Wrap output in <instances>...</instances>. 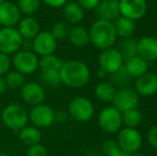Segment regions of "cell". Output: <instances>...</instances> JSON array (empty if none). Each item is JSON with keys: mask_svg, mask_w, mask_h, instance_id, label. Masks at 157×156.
I'll use <instances>...</instances> for the list:
<instances>
[{"mask_svg": "<svg viewBox=\"0 0 157 156\" xmlns=\"http://www.w3.org/2000/svg\"><path fill=\"white\" fill-rule=\"evenodd\" d=\"M130 154H127V153H125V152H123L122 150H118L116 153H113L112 155H110V156H129Z\"/></svg>", "mask_w": 157, "mask_h": 156, "instance_id": "obj_42", "label": "cell"}, {"mask_svg": "<svg viewBox=\"0 0 157 156\" xmlns=\"http://www.w3.org/2000/svg\"><path fill=\"white\" fill-rule=\"evenodd\" d=\"M123 64H124V60L119 50L114 47L101 50L98 57L99 69L105 72L107 75L116 73L118 70L123 67Z\"/></svg>", "mask_w": 157, "mask_h": 156, "instance_id": "obj_10", "label": "cell"}, {"mask_svg": "<svg viewBox=\"0 0 157 156\" xmlns=\"http://www.w3.org/2000/svg\"><path fill=\"white\" fill-rule=\"evenodd\" d=\"M41 1L44 2L46 6H50V8L59 9L63 8V6L67 2V0H41Z\"/></svg>", "mask_w": 157, "mask_h": 156, "instance_id": "obj_40", "label": "cell"}, {"mask_svg": "<svg viewBox=\"0 0 157 156\" xmlns=\"http://www.w3.org/2000/svg\"><path fill=\"white\" fill-rule=\"evenodd\" d=\"M90 43L97 49L105 50L113 47L118 36L112 21L96 19L89 30Z\"/></svg>", "mask_w": 157, "mask_h": 156, "instance_id": "obj_2", "label": "cell"}, {"mask_svg": "<svg viewBox=\"0 0 157 156\" xmlns=\"http://www.w3.org/2000/svg\"><path fill=\"white\" fill-rule=\"evenodd\" d=\"M101 0H76V2L85 11H91L95 10L97 6H98Z\"/></svg>", "mask_w": 157, "mask_h": 156, "instance_id": "obj_37", "label": "cell"}, {"mask_svg": "<svg viewBox=\"0 0 157 156\" xmlns=\"http://www.w3.org/2000/svg\"><path fill=\"white\" fill-rule=\"evenodd\" d=\"M4 79L8 88L10 89H21L25 83V76L17 71H9L4 75Z\"/></svg>", "mask_w": 157, "mask_h": 156, "instance_id": "obj_30", "label": "cell"}, {"mask_svg": "<svg viewBox=\"0 0 157 156\" xmlns=\"http://www.w3.org/2000/svg\"><path fill=\"white\" fill-rule=\"evenodd\" d=\"M113 26L118 38H122V39L132 38L135 30H136L135 21L123 16H119L113 21Z\"/></svg>", "mask_w": 157, "mask_h": 156, "instance_id": "obj_23", "label": "cell"}, {"mask_svg": "<svg viewBox=\"0 0 157 156\" xmlns=\"http://www.w3.org/2000/svg\"><path fill=\"white\" fill-rule=\"evenodd\" d=\"M111 83L116 87V86H123L125 85L126 82L128 81V79H129V75L127 74V72H126L125 67H124V64H123V67H121L120 70H118V71L116 72V73L111 74Z\"/></svg>", "mask_w": 157, "mask_h": 156, "instance_id": "obj_33", "label": "cell"}, {"mask_svg": "<svg viewBox=\"0 0 157 156\" xmlns=\"http://www.w3.org/2000/svg\"><path fill=\"white\" fill-rule=\"evenodd\" d=\"M124 67L127 74L129 75V77L137 78L139 76L143 75L144 73H147V69H149V62L143 60L139 56H135L125 61Z\"/></svg>", "mask_w": 157, "mask_h": 156, "instance_id": "obj_21", "label": "cell"}, {"mask_svg": "<svg viewBox=\"0 0 157 156\" xmlns=\"http://www.w3.org/2000/svg\"><path fill=\"white\" fill-rule=\"evenodd\" d=\"M67 112L72 119L77 122H88L94 116V105L89 98L76 96L70 102Z\"/></svg>", "mask_w": 157, "mask_h": 156, "instance_id": "obj_4", "label": "cell"}, {"mask_svg": "<svg viewBox=\"0 0 157 156\" xmlns=\"http://www.w3.org/2000/svg\"><path fill=\"white\" fill-rule=\"evenodd\" d=\"M39 60L37 55L29 50H18L11 60V63L14 67L15 71L21 74L30 75L39 70Z\"/></svg>", "mask_w": 157, "mask_h": 156, "instance_id": "obj_6", "label": "cell"}, {"mask_svg": "<svg viewBox=\"0 0 157 156\" xmlns=\"http://www.w3.org/2000/svg\"><path fill=\"white\" fill-rule=\"evenodd\" d=\"M63 61L59 57L52 55L41 57L39 60V69L41 72H48V71H60L62 67Z\"/></svg>", "mask_w": 157, "mask_h": 156, "instance_id": "obj_27", "label": "cell"}, {"mask_svg": "<svg viewBox=\"0 0 157 156\" xmlns=\"http://www.w3.org/2000/svg\"><path fill=\"white\" fill-rule=\"evenodd\" d=\"M0 156H10L6 152H0Z\"/></svg>", "mask_w": 157, "mask_h": 156, "instance_id": "obj_45", "label": "cell"}, {"mask_svg": "<svg viewBox=\"0 0 157 156\" xmlns=\"http://www.w3.org/2000/svg\"><path fill=\"white\" fill-rule=\"evenodd\" d=\"M1 121L8 128L14 131H19L27 125L29 117L25 107L18 104H10L2 110Z\"/></svg>", "mask_w": 157, "mask_h": 156, "instance_id": "obj_3", "label": "cell"}, {"mask_svg": "<svg viewBox=\"0 0 157 156\" xmlns=\"http://www.w3.org/2000/svg\"><path fill=\"white\" fill-rule=\"evenodd\" d=\"M112 1H116V2H119L120 0H112Z\"/></svg>", "mask_w": 157, "mask_h": 156, "instance_id": "obj_47", "label": "cell"}, {"mask_svg": "<svg viewBox=\"0 0 157 156\" xmlns=\"http://www.w3.org/2000/svg\"><path fill=\"white\" fill-rule=\"evenodd\" d=\"M117 49L119 50L125 62L128 59L137 56V40L132 38L122 39V41L119 43Z\"/></svg>", "mask_w": 157, "mask_h": 156, "instance_id": "obj_26", "label": "cell"}, {"mask_svg": "<svg viewBox=\"0 0 157 156\" xmlns=\"http://www.w3.org/2000/svg\"><path fill=\"white\" fill-rule=\"evenodd\" d=\"M61 83L72 89H80L89 82L91 78L90 69L85 62L70 60L62 63L60 69Z\"/></svg>", "mask_w": 157, "mask_h": 156, "instance_id": "obj_1", "label": "cell"}, {"mask_svg": "<svg viewBox=\"0 0 157 156\" xmlns=\"http://www.w3.org/2000/svg\"><path fill=\"white\" fill-rule=\"evenodd\" d=\"M0 131H1V123H0Z\"/></svg>", "mask_w": 157, "mask_h": 156, "instance_id": "obj_48", "label": "cell"}, {"mask_svg": "<svg viewBox=\"0 0 157 156\" xmlns=\"http://www.w3.org/2000/svg\"><path fill=\"white\" fill-rule=\"evenodd\" d=\"M155 39H156V40H157V36H156V38H155Z\"/></svg>", "mask_w": 157, "mask_h": 156, "instance_id": "obj_50", "label": "cell"}, {"mask_svg": "<svg viewBox=\"0 0 157 156\" xmlns=\"http://www.w3.org/2000/svg\"><path fill=\"white\" fill-rule=\"evenodd\" d=\"M63 16L68 24L77 25L85 17V10L76 1H67L63 6Z\"/></svg>", "mask_w": 157, "mask_h": 156, "instance_id": "obj_20", "label": "cell"}, {"mask_svg": "<svg viewBox=\"0 0 157 156\" xmlns=\"http://www.w3.org/2000/svg\"><path fill=\"white\" fill-rule=\"evenodd\" d=\"M68 31H70V28L65 21H57L52 25L49 32L57 41H59V40H64L67 38Z\"/></svg>", "mask_w": 157, "mask_h": 156, "instance_id": "obj_32", "label": "cell"}, {"mask_svg": "<svg viewBox=\"0 0 157 156\" xmlns=\"http://www.w3.org/2000/svg\"><path fill=\"white\" fill-rule=\"evenodd\" d=\"M21 18V13L17 4L11 1H4L0 4V26L15 27Z\"/></svg>", "mask_w": 157, "mask_h": 156, "instance_id": "obj_16", "label": "cell"}, {"mask_svg": "<svg viewBox=\"0 0 157 156\" xmlns=\"http://www.w3.org/2000/svg\"><path fill=\"white\" fill-rule=\"evenodd\" d=\"M120 15L136 21L143 18L147 12V0H120Z\"/></svg>", "mask_w": 157, "mask_h": 156, "instance_id": "obj_12", "label": "cell"}, {"mask_svg": "<svg viewBox=\"0 0 157 156\" xmlns=\"http://www.w3.org/2000/svg\"><path fill=\"white\" fill-rule=\"evenodd\" d=\"M98 125L107 134L119 133L122 128V113L113 106L106 107L99 112Z\"/></svg>", "mask_w": 157, "mask_h": 156, "instance_id": "obj_8", "label": "cell"}, {"mask_svg": "<svg viewBox=\"0 0 157 156\" xmlns=\"http://www.w3.org/2000/svg\"><path fill=\"white\" fill-rule=\"evenodd\" d=\"M95 96L101 102H112L117 89L110 81H101L95 87Z\"/></svg>", "mask_w": 157, "mask_h": 156, "instance_id": "obj_25", "label": "cell"}, {"mask_svg": "<svg viewBox=\"0 0 157 156\" xmlns=\"http://www.w3.org/2000/svg\"><path fill=\"white\" fill-rule=\"evenodd\" d=\"M68 119V112L63 109L55 111V122L58 123H65Z\"/></svg>", "mask_w": 157, "mask_h": 156, "instance_id": "obj_39", "label": "cell"}, {"mask_svg": "<svg viewBox=\"0 0 157 156\" xmlns=\"http://www.w3.org/2000/svg\"><path fill=\"white\" fill-rule=\"evenodd\" d=\"M147 141L152 148L157 150V124L152 126L147 131Z\"/></svg>", "mask_w": 157, "mask_h": 156, "instance_id": "obj_38", "label": "cell"}, {"mask_svg": "<svg viewBox=\"0 0 157 156\" xmlns=\"http://www.w3.org/2000/svg\"><path fill=\"white\" fill-rule=\"evenodd\" d=\"M11 59L9 56L0 52V76H4L11 67Z\"/></svg>", "mask_w": 157, "mask_h": 156, "instance_id": "obj_36", "label": "cell"}, {"mask_svg": "<svg viewBox=\"0 0 157 156\" xmlns=\"http://www.w3.org/2000/svg\"><path fill=\"white\" fill-rule=\"evenodd\" d=\"M142 113L138 109H130L122 112V125H124L125 127L136 128L142 122Z\"/></svg>", "mask_w": 157, "mask_h": 156, "instance_id": "obj_28", "label": "cell"}, {"mask_svg": "<svg viewBox=\"0 0 157 156\" xmlns=\"http://www.w3.org/2000/svg\"><path fill=\"white\" fill-rule=\"evenodd\" d=\"M118 150H120V149H119L117 140L108 139V140H106V141H104V143L101 144V151H103V154H105L107 156L112 155Z\"/></svg>", "mask_w": 157, "mask_h": 156, "instance_id": "obj_34", "label": "cell"}, {"mask_svg": "<svg viewBox=\"0 0 157 156\" xmlns=\"http://www.w3.org/2000/svg\"><path fill=\"white\" fill-rule=\"evenodd\" d=\"M95 15L97 19H103L113 23L120 15L119 2L112 0H101L98 6L95 8Z\"/></svg>", "mask_w": 157, "mask_h": 156, "instance_id": "obj_18", "label": "cell"}, {"mask_svg": "<svg viewBox=\"0 0 157 156\" xmlns=\"http://www.w3.org/2000/svg\"><path fill=\"white\" fill-rule=\"evenodd\" d=\"M41 0H18L17 6L21 14L25 16H31L40 10Z\"/></svg>", "mask_w": 157, "mask_h": 156, "instance_id": "obj_29", "label": "cell"}, {"mask_svg": "<svg viewBox=\"0 0 157 156\" xmlns=\"http://www.w3.org/2000/svg\"><path fill=\"white\" fill-rule=\"evenodd\" d=\"M67 39L72 45L76 47H85L90 43L89 30L83 26H74L70 28Z\"/></svg>", "mask_w": 157, "mask_h": 156, "instance_id": "obj_22", "label": "cell"}, {"mask_svg": "<svg viewBox=\"0 0 157 156\" xmlns=\"http://www.w3.org/2000/svg\"><path fill=\"white\" fill-rule=\"evenodd\" d=\"M99 156H107V155H105V154H101V155H99Z\"/></svg>", "mask_w": 157, "mask_h": 156, "instance_id": "obj_49", "label": "cell"}, {"mask_svg": "<svg viewBox=\"0 0 157 156\" xmlns=\"http://www.w3.org/2000/svg\"><path fill=\"white\" fill-rule=\"evenodd\" d=\"M21 96L25 103L31 106L42 104L45 100V91L42 85L35 81L25 82L21 88Z\"/></svg>", "mask_w": 157, "mask_h": 156, "instance_id": "obj_14", "label": "cell"}, {"mask_svg": "<svg viewBox=\"0 0 157 156\" xmlns=\"http://www.w3.org/2000/svg\"><path fill=\"white\" fill-rule=\"evenodd\" d=\"M139 97L135 89L132 88H121L120 90L116 92L114 97L112 100V106L118 109L121 113L124 111L135 109L138 107Z\"/></svg>", "mask_w": 157, "mask_h": 156, "instance_id": "obj_11", "label": "cell"}, {"mask_svg": "<svg viewBox=\"0 0 157 156\" xmlns=\"http://www.w3.org/2000/svg\"><path fill=\"white\" fill-rule=\"evenodd\" d=\"M28 117L33 126L37 128H47L55 122V110L49 105L42 103L32 106L28 113Z\"/></svg>", "mask_w": 157, "mask_h": 156, "instance_id": "obj_9", "label": "cell"}, {"mask_svg": "<svg viewBox=\"0 0 157 156\" xmlns=\"http://www.w3.org/2000/svg\"><path fill=\"white\" fill-rule=\"evenodd\" d=\"M8 89L9 88H8V86H6V79H4L3 76H0V95H3Z\"/></svg>", "mask_w": 157, "mask_h": 156, "instance_id": "obj_41", "label": "cell"}, {"mask_svg": "<svg viewBox=\"0 0 157 156\" xmlns=\"http://www.w3.org/2000/svg\"><path fill=\"white\" fill-rule=\"evenodd\" d=\"M27 156H47V150L41 143L28 146Z\"/></svg>", "mask_w": 157, "mask_h": 156, "instance_id": "obj_35", "label": "cell"}, {"mask_svg": "<svg viewBox=\"0 0 157 156\" xmlns=\"http://www.w3.org/2000/svg\"><path fill=\"white\" fill-rule=\"evenodd\" d=\"M129 156H144V155L140 154V153H134V154H130Z\"/></svg>", "mask_w": 157, "mask_h": 156, "instance_id": "obj_44", "label": "cell"}, {"mask_svg": "<svg viewBox=\"0 0 157 156\" xmlns=\"http://www.w3.org/2000/svg\"><path fill=\"white\" fill-rule=\"evenodd\" d=\"M4 1H8V0H0V4H1L2 2H4Z\"/></svg>", "mask_w": 157, "mask_h": 156, "instance_id": "obj_46", "label": "cell"}, {"mask_svg": "<svg viewBox=\"0 0 157 156\" xmlns=\"http://www.w3.org/2000/svg\"><path fill=\"white\" fill-rule=\"evenodd\" d=\"M23 38L15 27H2L0 29V52L6 56L14 55L21 49Z\"/></svg>", "mask_w": 157, "mask_h": 156, "instance_id": "obj_7", "label": "cell"}, {"mask_svg": "<svg viewBox=\"0 0 157 156\" xmlns=\"http://www.w3.org/2000/svg\"><path fill=\"white\" fill-rule=\"evenodd\" d=\"M18 25V30L19 34L23 39H28L32 40L39 33L40 30V24L34 17L32 16H25L23 18H21Z\"/></svg>", "mask_w": 157, "mask_h": 156, "instance_id": "obj_19", "label": "cell"}, {"mask_svg": "<svg viewBox=\"0 0 157 156\" xmlns=\"http://www.w3.org/2000/svg\"><path fill=\"white\" fill-rule=\"evenodd\" d=\"M57 49V40L49 31H40L32 39V50L37 56L52 55Z\"/></svg>", "mask_w": 157, "mask_h": 156, "instance_id": "obj_13", "label": "cell"}, {"mask_svg": "<svg viewBox=\"0 0 157 156\" xmlns=\"http://www.w3.org/2000/svg\"><path fill=\"white\" fill-rule=\"evenodd\" d=\"M18 136L21 141L28 146L40 143L42 139V133L40 128L33 126V125H31V126L26 125L25 127H23L18 131Z\"/></svg>", "mask_w": 157, "mask_h": 156, "instance_id": "obj_24", "label": "cell"}, {"mask_svg": "<svg viewBox=\"0 0 157 156\" xmlns=\"http://www.w3.org/2000/svg\"><path fill=\"white\" fill-rule=\"evenodd\" d=\"M117 142L119 149L123 152L127 154H134L138 153L142 146V136L137 128L124 127L119 131Z\"/></svg>", "mask_w": 157, "mask_h": 156, "instance_id": "obj_5", "label": "cell"}, {"mask_svg": "<svg viewBox=\"0 0 157 156\" xmlns=\"http://www.w3.org/2000/svg\"><path fill=\"white\" fill-rule=\"evenodd\" d=\"M41 80L46 87L57 88L61 85L60 71L41 72Z\"/></svg>", "mask_w": 157, "mask_h": 156, "instance_id": "obj_31", "label": "cell"}, {"mask_svg": "<svg viewBox=\"0 0 157 156\" xmlns=\"http://www.w3.org/2000/svg\"><path fill=\"white\" fill-rule=\"evenodd\" d=\"M137 56L147 62L157 60V40L153 36H143L137 41Z\"/></svg>", "mask_w": 157, "mask_h": 156, "instance_id": "obj_17", "label": "cell"}, {"mask_svg": "<svg viewBox=\"0 0 157 156\" xmlns=\"http://www.w3.org/2000/svg\"><path fill=\"white\" fill-rule=\"evenodd\" d=\"M97 75H98V77H99V78H105L106 76H107V74H106L105 72L101 71V70L99 69V70H98V72H97Z\"/></svg>", "mask_w": 157, "mask_h": 156, "instance_id": "obj_43", "label": "cell"}, {"mask_svg": "<svg viewBox=\"0 0 157 156\" xmlns=\"http://www.w3.org/2000/svg\"><path fill=\"white\" fill-rule=\"evenodd\" d=\"M135 91L139 96H153L157 93V75L152 72H147L136 78Z\"/></svg>", "mask_w": 157, "mask_h": 156, "instance_id": "obj_15", "label": "cell"}]
</instances>
